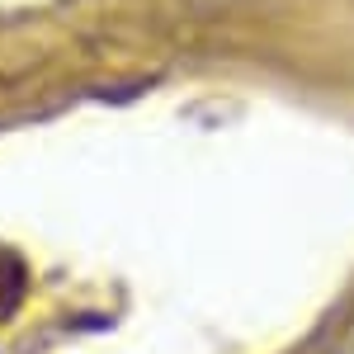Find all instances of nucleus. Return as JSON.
<instances>
[{
  "label": "nucleus",
  "mask_w": 354,
  "mask_h": 354,
  "mask_svg": "<svg viewBox=\"0 0 354 354\" xmlns=\"http://www.w3.org/2000/svg\"><path fill=\"white\" fill-rule=\"evenodd\" d=\"M330 354H354V326L345 330V335H340V345H335V350H330Z\"/></svg>",
  "instance_id": "1"
}]
</instances>
